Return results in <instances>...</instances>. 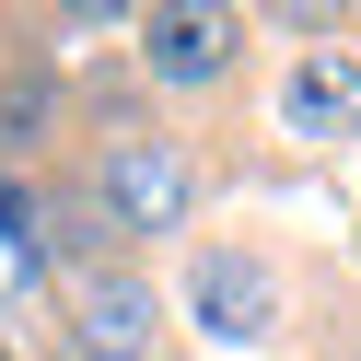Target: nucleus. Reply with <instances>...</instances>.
Masks as SVG:
<instances>
[{"label": "nucleus", "instance_id": "obj_1", "mask_svg": "<svg viewBox=\"0 0 361 361\" xmlns=\"http://www.w3.org/2000/svg\"><path fill=\"white\" fill-rule=\"evenodd\" d=\"M82 187L105 198V221H117V245H175L198 221V187H210V175H198V140H175V128H94V152H82Z\"/></svg>", "mask_w": 361, "mask_h": 361}, {"label": "nucleus", "instance_id": "obj_4", "mask_svg": "<svg viewBox=\"0 0 361 361\" xmlns=\"http://www.w3.org/2000/svg\"><path fill=\"white\" fill-rule=\"evenodd\" d=\"M268 117H280V140H303V152H338V140H361V24L314 35V47H280Z\"/></svg>", "mask_w": 361, "mask_h": 361}, {"label": "nucleus", "instance_id": "obj_6", "mask_svg": "<svg viewBox=\"0 0 361 361\" xmlns=\"http://www.w3.org/2000/svg\"><path fill=\"white\" fill-rule=\"evenodd\" d=\"M24 221H35V245H47L71 280L82 268H117V221H105V198L82 187V175H47V187L24 198Z\"/></svg>", "mask_w": 361, "mask_h": 361}, {"label": "nucleus", "instance_id": "obj_2", "mask_svg": "<svg viewBox=\"0 0 361 361\" xmlns=\"http://www.w3.org/2000/svg\"><path fill=\"white\" fill-rule=\"evenodd\" d=\"M187 326H210L221 350H280L291 338V257L268 233H198V257H187Z\"/></svg>", "mask_w": 361, "mask_h": 361}, {"label": "nucleus", "instance_id": "obj_8", "mask_svg": "<svg viewBox=\"0 0 361 361\" xmlns=\"http://www.w3.org/2000/svg\"><path fill=\"white\" fill-rule=\"evenodd\" d=\"M350 257H361V233H350Z\"/></svg>", "mask_w": 361, "mask_h": 361}, {"label": "nucleus", "instance_id": "obj_3", "mask_svg": "<svg viewBox=\"0 0 361 361\" xmlns=\"http://www.w3.org/2000/svg\"><path fill=\"white\" fill-rule=\"evenodd\" d=\"M140 82L164 105H210V94H233L245 82V47H257V12H221V0H164V12H140Z\"/></svg>", "mask_w": 361, "mask_h": 361}, {"label": "nucleus", "instance_id": "obj_7", "mask_svg": "<svg viewBox=\"0 0 361 361\" xmlns=\"http://www.w3.org/2000/svg\"><path fill=\"white\" fill-rule=\"evenodd\" d=\"M326 361H361V326H338V350H326Z\"/></svg>", "mask_w": 361, "mask_h": 361}, {"label": "nucleus", "instance_id": "obj_5", "mask_svg": "<svg viewBox=\"0 0 361 361\" xmlns=\"http://www.w3.org/2000/svg\"><path fill=\"white\" fill-rule=\"evenodd\" d=\"M164 280L152 268H82L71 280V361H164Z\"/></svg>", "mask_w": 361, "mask_h": 361}]
</instances>
